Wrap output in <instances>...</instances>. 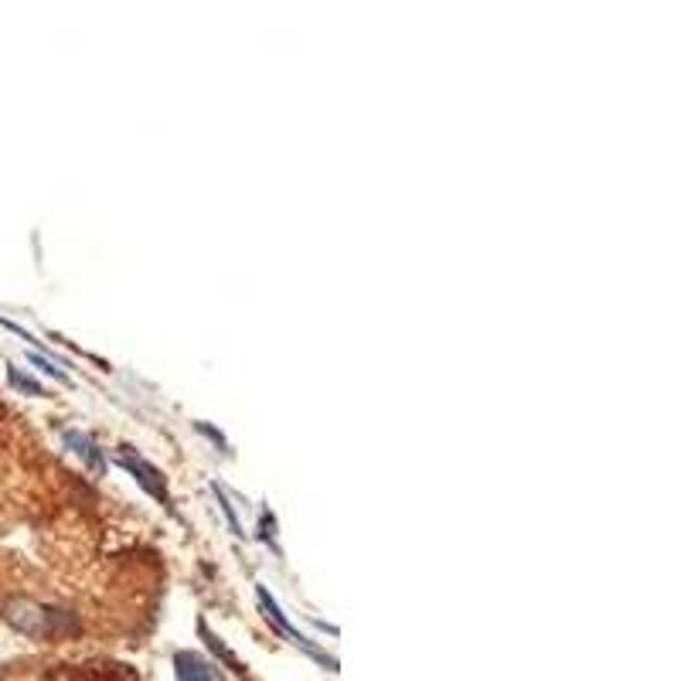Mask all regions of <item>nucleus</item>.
<instances>
[{
    "instance_id": "nucleus-5",
    "label": "nucleus",
    "mask_w": 681,
    "mask_h": 681,
    "mask_svg": "<svg viewBox=\"0 0 681 681\" xmlns=\"http://www.w3.org/2000/svg\"><path fill=\"white\" fill-rule=\"evenodd\" d=\"M65 440H69V443H72V447H79V453H86V457H89V464H92V467H99V453H96V447H92V443H89V440H82V436H79V433H69V436H65Z\"/></svg>"
},
{
    "instance_id": "nucleus-7",
    "label": "nucleus",
    "mask_w": 681,
    "mask_h": 681,
    "mask_svg": "<svg viewBox=\"0 0 681 681\" xmlns=\"http://www.w3.org/2000/svg\"><path fill=\"white\" fill-rule=\"evenodd\" d=\"M31 361H35V365H38V368H41V372H45V375H52V378H58V382H65V385H69V375H65L62 368H55L52 361H45V358H41V355H31Z\"/></svg>"
},
{
    "instance_id": "nucleus-3",
    "label": "nucleus",
    "mask_w": 681,
    "mask_h": 681,
    "mask_svg": "<svg viewBox=\"0 0 681 681\" xmlns=\"http://www.w3.org/2000/svg\"><path fill=\"white\" fill-rule=\"evenodd\" d=\"M174 664H178V681H212L208 664L201 658H195V654H178Z\"/></svg>"
},
{
    "instance_id": "nucleus-4",
    "label": "nucleus",
    "mask_w": 681,
    "mask_h": 681,
    "mask_svg": "<svg viewBox=\"0 0 681 681\" xmlns=\"http://www.w3.org/2000/svg\"><path fill=\"white\" fill-rule=\"evenodd\" d=\"M259 603H263V610L269 613V620H276V624H280V630H283V634H287V637H293V641H297V644H304L307 651L314 654V647L307 644V637H304V634H297V630H293V627L287 624V617H283V613H280V607H276V603L269 600V593L263 590V586H259Z\"/></svg>"
},
{
    "instance_id": "nucleus-6",
    "label": "nucleus",
    "mask_w": 681,
    "mask_h": 681,
    "mask_svg": "<svg viewBox=\"0 0 681 681\" xmlns=\"http://www.w3.org/2000/svg\"><path fill=\"white\" fill-rule=\"evenodd\" d=\"M11 382L18 385V389L24 392H31V395H41V385L35 382V378H28V375H21L18 368H11Z\"/></svg>"
},
{
    "instance_id": "nucleus-1",
    "label": "nucleus",
    "mask_w": 681,
    "mask_h": 681,
    "mask_svg": "<svg viewBox=\"0 0 681 681\" xmlns=\"http://www.w3.org/2000/svg\"><path fill=\"white\" fill-rule=\"evenodd\" d=\"M7 620H11L21 634H31V637H45V634H55L58 630V613L55 610H41V607H35V603H24V600L7 607Z\"/></svg>"
},
{
    "instance_id": "nucleus-2",
    "label": "nucleus",
    "mask_w": 681,
    "mask_h": 681,
    "mask_svg": "<svg viewBox=\"0 0 681 681\" xmlns=\"http://www.w3.org/2000/svg\"><path fill=\"white\" fill-rule=\"evenodd\" d=\"M120 464H123L126 470H130V474L137 477V481L144 484L147 491L154 494V498L167 501V491H164V484L157 481V477H161V474H157L154 467H150V464H144V460H140V457H133V453H123V457H120Z\"/></svg>"
}]
</instances>
